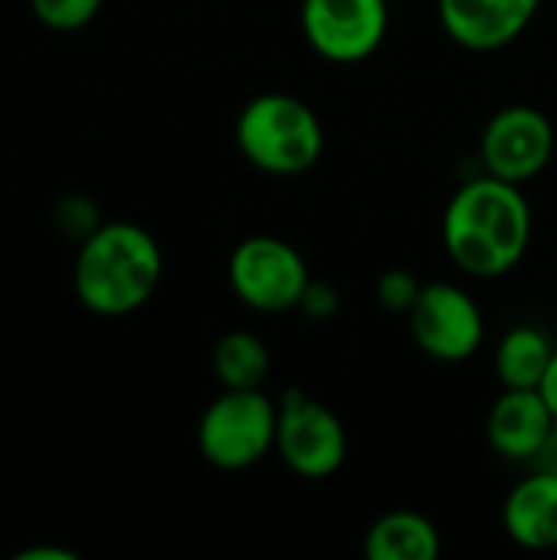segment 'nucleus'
<instances>
[{"label": "nucleus", "instance_id": "obj_4", "mask_svg": "<svg viewBox=\"0 0 557 560\" xmlns=\"http://www.w3.org/2000/svg\"><path fill=\"white\" fill-rule=\"evenodd\" d=\"M279 404L263 390H223L197 423V450L220 472H243L276 453Z\"/></svg>", "mask_w": 557, "mask_h": 560}, {"label": "nucleus", "instance_id": "obj_17", "mask_svg": "<svg viewBox=\"0 0 557 560\" xmlns=\"http://www.w3.org/2000/svg\"><path fill=\"white\" fill-rule=\"evenodd\" d=\"M423 282L410 272V269H387L378 285H374V295H378V305L391 315H407L420 295Z\"/></svg>", "mask_w": 557, "mask_h": 560}, {"label": "nucleus", "instance_id": "obj_9", "mask_svg": "<svg viewBox=\"0 0 557 560\" xmlns=\"http://www.w3.org/2000/svg\"><path fill=\"white\" fill-rule=\"evenodd\" d=\"M555 121L542 108L506 105L483 128L479 161L486 174L525 187L548 171V164L555 161Z\"/></svg>", "mask_w": 557, "mask_h": 560}, {"label": "nucleus", "instance_id": "obj_5", "mask_svg": "<svg viewBox=\"0 0 557 560\" xmlns=\"http://www.w3.org/2000/svg\"><path fill=\"white\" fill-rule=\"evenodd\" d=\"M227 282L240 305L259 315L299 312V302L312 282L305 256L279 236L256 233L233 246L227 262Z\"/></svg>", "mask_w": 557, "mask_h": 560}, {"label": "nucleus", "instance_id": "obj_11", "mask_svg": "<svg viewBox=\"0 0 557 560\" xmlns=\"http://www.w3.org/2000/svg\"><path fill=\"white\" fill-rule=\"evenodd\" d=\"M555 413L545 404L542 390L502 387L486 413V443L489 450L515 466H532L555 430Z\"/></svg>", "mask_w": 557, "mask_h": 560}, {"label": "nucleus", "instance_id": "obj_16", "mask_svg": "<svg viewBox=\"0 0 557 560\" xmlns=\"http://www.w3.org/2000/svg\"><path fill=\"white\" fill-rule=\"evenodd\" d=\"M26 3H30V13L43 26L56 33H72V30L89 26L98 16L105 0H26Z\"/></svg>", "mask_w": 557, "mask_h": 560}, {"label": "nucleus", "instance_id": "obj_6", "mask_svg": "<svg viewBox=\"0 0 557 560\" xmlns=\"http://www.w3.org/2000/svg\"><path fill=\"white\" fill-rule=\"evenodd\" d=\"M276 456L309 482L332 479L348 463V430L341 417L305 390H286L279 400Z\"/></svg>", "mask_w": 557, "mask_h": 560}, {"label": "nucleus", "instance_id": "obj_7", "mask_svg": "<svg viewBox=\"0 0 557 560\" xmlns=\"http://www.w3.org/2000/svg\"><path fill=\"white\" fill-rule=\"evenodd\" d=\"M407 328L414 345L440 364H463L486 341V315L456 282H423L407 312Z\"/></svg>", "mask_w": 557, "mask_h": 560}, {"label": "nucleus", "instance_id": "obj_3", "mask_svg": "<svg viewBox=\"0 0 557 560\" xmlns=\"http://www.w3.org/2000/svg\"><path fill=\"white\" fill-rule=\"evenodd\" d=\"M240 154L269 177L309 174L325 154V128L318 112L289 92L253 95L236 115Z\"/></svg>", "mask_w": 557, "mask_h": 560}, {"label": "nucleus", "instance_id": "obj_19", "mask_svg": "<svg viewBox=\"0 0 557 560\" xmlns=\"http://www.w3.org/2000/svg\"><path fill=\"white\" fill-rule=\"evenodd\" d=\"M299 312L305 318H312V322H332L341 312V295H338V289L332 282H322V279L315 282L312 279L302 302H299Z\"/></svg>", "mask_w": 557, "mask_h": 560}, {"label": "nucleus", "instance_id": "obj_12", "mask_svg": "<svg viewBox=\"0 0 557 560\" xmlns=\"http://www.w3.org/2000/svg\"><path fill=\"white\" fill-rule=\"evenodd\" d=\"M502 528L525 551L557 548V472L529 466V476L512 486L502 502Z\"/></svg>", "mask_w": 557, "mask_h": 560}, {"label": "nucleus", "instance_id": "obj_13", "mask_svg": "<svg viewBox=\"0 0 557 560\" xmlns=\"http://www.w3.org/2000/svg\"><path fill=\"white\" fill-rule=\"evenodd\" d=\"M361 551L368 560H437L443 555V538L427 515L394 509L368 525Z\"/></svg>", "mask_w": 557, "mask_h": 560}, {"label": "nucleus", "instance_id": "obj_14", "mask_svg": "<svg viewBox=\"0 0 557 560\" xmlns=\"http://www.w3.org/2000/svg\"><path fill=\"white\" fill-rule=\"evenodd\" d=\"M557 345L552 335L538 325H515L509 328L496 351H492V368L502 387H515V390H538L552 358H555Z\"/></svg>", "mask_w": 557, "mask_h": 560}, {"label": "nucleus", "instance_id": "obj_21", "mask_svg": "<svg viewBox=\"0 0 557 560\" xmlns=\"http://www.w3.org/2000/svg\"><path fill=\"white\" fill-rule=\"evenodd\" d=\"M532 466H535V469H548V472H557V423H555V430H552V436L545 440V446H542L538 459H535Z\"/></svg>", "mask_w": 557, "mask_h": 560}, {"label": "nucleus", "instance_id": "obj_8", "mask_svg": "<svg viewBox=\"0 0 557 560\" xmlns=\"http://www.w3.org/2000/svg\"><path fill=\"white\" fill-rule=\"evenodd\" d=\"M299 26L315 56L338 66L364 62L387 39L391 3L387 0H302Z\"/></svg>", "mask_w": 557, "mask_h": 560}, {"label": "nucleus", "instance_id": "obj_10", "mask_svg": "<svg viewBox=\"0 0 557 560\" xmlns=\"http://www.w3.org/2000/svg\"><path fill=\"white\" fill-rule=\"evenodd\" d=\"M538 10L542 0H437L443 33L469 52H496L515 43Z\"/></svg>", "mask_w": 557, "mask_h": 560}, {"label": "nucleus", "instance_id": "obj_2", "mask_svg": "<svg viewBox=\"0 0 557 560\" xmlns=\"http://www.w3.org/2000/svg\"><path fill=\"white\" fill-rule=\"evenodd\" d=\"M161 276L164 256L158 240L131 220H108L79 243L72 289L92 315L121 318L148 305Z\"/></svg>", "mask_w": 557, "mask_h": 560}, {"label": "nucleus", "instance_id": "obj_18", "mask_svg": "<svg viewBox=\"0 0 557 560\" xmlns=\"http://www.w3.org/2000/svg\"><path fill=\"white\" fill-rule=\"evenodd\" d=\"M56 226L62 230V236H69V240H85L92 230H98L102 226V220H98V207L89 200V197H82V194H72V197H62L59 200V207H56Z\"/></svg>", "mask_w": 557, "mask_h": 560}, {"label": "nucleus", "instance_id": "obj_1", "mask_svg": "<svg viewBox=\"0 0 557 560\" xmlns=\"http://www.w3.org/2000/svg\"><path fill=\"white\" fill-rule=\"evenodd\" d=\"M532 203L519 184L492 174L469 177L443 210V249L473 279L509 276L532 246Z\"/></svg>", "mask_w": 557, "mask_h": 560}, {"label": "nucleus", "instance_id": "obj_15", "mask_svg": "<svg viewBox=\"0 0 557 560\" xmlns=\"http://www.w3.org/2000/svg\"><path fill=\"white\" fill-rule=\"evenodd\" d=\"M210 364L223 390H256V387H266L269 381L272 354H269V345L256 331L236 328L217 338Z\"/></svg>", "mask_w": 557, "mask_h": 560}, {"label": "nucleus", "instance_id": "obj_22", "mask_svg": "<svg viewBox=\"0 0 557 560\" xmlns=\"http://www.w3.org/2000/svg\"><path fill=\"white\" fill-rule=\"evenodd\" d=\"M542 397H545V404L552 407V413H555L557 420V351L555 358H552V368H548V374H545V381H542Z\"/></svg>", "mask_w": 557, "mask_h": 560}, {"label": "nucleus", "instance_id": "obj_20", "mask_svg": "<svg viewBox=\"0 0 557 560\" xmlns=\"http://www.w3.org/2000/svg\"><path fill=\"white\" fill-rule=\"evenodd\" d=\"M13 560H76V551H66V548H26V551H16Z\"/></svg>", "mask_w": 557, "mask_h": 560}]
</instances>
